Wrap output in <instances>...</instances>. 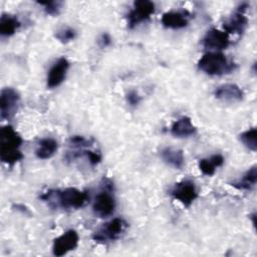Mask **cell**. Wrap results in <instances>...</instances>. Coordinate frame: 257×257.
Here are the masks:
<instances>
[{"mask_svg":"<svg viewBox=\"0 0 257 257\" xmlns=\"http://www.w3.org/2000/svg\"><path fill=\"white\" fill-rule=\"evenodd\" d=\"M160 156L162 160L169 166L175 169H181L184 166L185 158L182 150L174 149L171 147H166L161 150Z\"/></svg>","mask_w":257,"mask_h":257,"instance_id":"16","label":"cell"},{"mask_svg":"<svg viewBox=\"0 0 257 257\" xmlns=\"http://www.w3.org/2000/svg\"><path fill=\"white\" fill-rule=\"evenodd\" d=\"M256 182H257V168L256 166H253L242 176L241 179H239L236 182H233L231 185L238 190L250 191L255 187Z\"/></svg>","mask_w":257,"mask_h":257,"instance_id":"20","label":"cell"},{"mask_svg":"<svg viewBox=\"0 0 257 257\" xmlns=\"http://www.w3.org/2000/svg\"><path fill=\"white\" fill-rule=\"evenodd\" d=\"M170 194L185 207H190L198 197L196 185L191 180H182L176 183L171 189Z\"/></svg>","mask_w":257,"mask_h":257,"instance_id":"8","label":"cell"},{"mask_svg":"<svg viewBox=\"0 0 257 257\" xmlns=\"http://www.w3.org/2000/svg\"><path fill=\"white\" fill-rule=\"evenodd\" d=\"M128 224L122 218H114L103 224L92 235V239L97 243H106L118 239L127 228Z\"/></svg>","mask_w":257,"mask_h":257,"instance_id":"5","label":"cell"},{"mask_svg":"<svg viewBox=\"0 0 257 257\" xmlns=\"http://www.w3.org/2000/svg\"><path fill=\"white\" fill-rule=\"evenodd\" d=\"M191 14L188 10L168 11L162 16V24L166 28L170 29H182L189 25V19Z\"/></svg>","mask_w":257,"mask_h":257,"instance_id":"13","label":"cell"},{"mask_svg":"<svg viewBox=\"0 0 257 257\" xmlns=\"http://www.w3.org/2000/svg\"><path fill=\"white\" fill-rule=\"evenodd\" d=\"M113 184L108 179H103V190L100 191L94 198L92 211L99 218H106L113 214L115 209V200L111 194Z\"/></svg>","mask_w":257,"mask_h":257,"instance_id":"4","label":"cell"},{"mask_svg":"<svg viewBox=\"0 0 257 257\" xmlns=\"http://www.w3.org/2000/svg\"><path fill=\"white\" fill-rule=\"evenodd\" d=\"M82 157H85L91 166H96L101 161V155L98 152H94L86 149L82 150Z\"/></svg>","mask_w":257,"mask_h":257,"instance_id":"25","label":"cell"},{"mask_svg":"<svg viewBox=\"0 0 257 257\" xmlns=\"http://www.w3.org/2000/svg\"><path fill=\"white\" fill-rule=\"evenodd\" d=\"M198 67L208 75H224L232 72L236 68V64L223 53L210 51L199 59Z\"/></svg>","mask_w":257,"mask_h":257,"instance_id":"3","label":"cell"},{"mask_svg":"<svg viewBox=\"0 0 257 257\" xmlns=\"http://www.w3.org/2000/svg\"><path fill=\"white\" fill-rule=\"evenodd\" d=\"M51 208H61L64 210H76L85 205L88 195L85 191L69 187L62 190H49L40 196Z\"/></svg>","mask_w":257,"mask_h":257,"instance_id":"1","label":"cell"},{"mask_svg":"<svg viewBox=\"0 0 257 257\" xmlns=\"http://www.w3.org/2000/svg\"><path fill=\"white\" fill-rule=\"evenodd\" d=\"M76 37V31L72 27L64 26L55 32V38L61 43H68Z\"/></svg>","mask_w":257,"mask_h":257,"instance_id":"22","label":"cell"},{"mask_svg":"<svg viewBox=\"0 0 257 257\" xmlns=\"http://www.w3.org/2000/svg\"><path fill=\"white\" fill-rule=\"evenodd\" d=\"M69 68V62L65 57L58 58L50 67L47 73L46 84L49 88L59 86L65 79L67 70Z\"/></svg>","mask_w":257,"mask_h":257,"instance_id":"12","label":"cell"},{"mask_svg":"<svg viewBox=\"0 0 257 257\" xmlns=\"http://www.w3.org/2000/svg\"><path fill=\"white\" fill-rule=\"evenodd\" d=\"M214 96L222 101L238 102L243 99L244 92L241 87L235 83H225L215 88Z\"/></svg>","mask_w":257,"mask_h":257,"instance_id":"14","label":"cell"},{"mask_svg":"<svg viewBox=\"0 0 257 257\" xmlns=\"http://www.w3.org/2000/svg\"><path fill=\"white\" fill-rule=\"evenodd\" d=\"M58 144L52 138H44L39 141L35 150V155L40 160H47L54 156L57 152Z\"/></svg>","mask_w":257,"mask_h":257,"instance_id":"17","label":"cell"},{"mask_svg":"<svg viewBox=\"0 0 257 257\" xmlns=\"http://www.w3.org/2000/svg\"><path fill=\"white\" fill-rule=\"evenodd\" d=\"M13 208H15L17 211H21V212L24 213V214H27V213H28V209H27L24 205H19V204H17V205H14Z\"/></svg>","mask_w":257,"mask_h":257,"instance_id":"28","label":"cell"},{"mask_svg":"<svg viewBox=\"0 0 257 257\" xmlns=\"http://www.w3.org/2000/svg\"><path fill=\"white\" fill-rule=\"evenodd\" d=\"M21 23L18 18L10 14H2L0 18V34L5 37L12 36L20 27Z\"/></svg>","mask_w":257,"mask_h":257,"instance_id":"19","label":"cell"},{"mask_svg":"<svg viewBox=\"0 0 257 257\" xmlns=\"http://www.w3.org/2000/svg\"><path fill=\"white\" fill-rule=\"evenodd\" d=\"M224 164V158L220 154L212 155L210 158L201 159L198 163L199 170L205 176H213L215 174L216 168L221 167Z\"/></svg>","mask_w":257,"mask_h":257,"instance_id":"18","label":"cell"},{"mask_svg":"<svg viewBox=\"0 0 257 257\" xmlns=\"http://www.w3.org/2000/svg\"><path fill=\"white\" fill-rule=\"evenodd\" d=\"M111 43V37L108 33H102L98 39V44L100 47L104 48L107 47L108 45H110Z\"/></svg>","mask_w":257,"mask_h":257,"instance_id":"27","label":"cell"},{"mask_svg":"<svg viewBox=\"0 0 257 257\" xmlns=\"http://www.w3.org/2000/svg\"><path fill=\"white\" fill-rule=\"evenodd\" d=\"M79 237L75 230H67L54 239L52 245V253L54 256L60 257L74 250L78 245Z\"/></svg>","mask_w":257,"mask_h":257,"instance_id":"9","label":"cell"},{"mask_svg":"<svg viewBox=\"0 0 257 257\" xmlns=\"http://www.w3.org/2000/svg\"><path fill=\"white\" fill-rule=\"evenodd\" d=\"M22 138L11 126L4 125L0 130V160L2 163L13 166L23 159V154L20 151Z\"/></svg>","mask_w":257,"mask_h":257,"instance_id":"2","label":"cell"},{"mask_svg":"<svg viewBox=\"0 0 257 257\" xmlns=\"http://www.w3.org/2000/svg\"><path fill=\"white\" fill-rule=\"evenodd\" d=\"M249 218L252 220V224H253V227H256V213H252Z\"/></svg>","mask_w":257,"mask_h":257,"instance_id":"29","label":"cell"},{"mask_svg":"<svg viewBox=\"0 0 257 257\" xmlns=\"http://www.w3.org/2000/svg\"><path fill=\"white\" fill-rule=\"evenodd\" d=\"M37 3L44 7V11L48 15H57L61 8L60 1H39Z\"/></svg>","mask_w":257,"mask_h":257,"instance_id":"24","label":"cell"},{"mask_svg":"<svg viewBox=\"0 0 257 257\" xmlns=\"http://www.w3.org/2000/svg\"><path fill=\"white\" fill-rule=\"evenodd\" d=\"M155 12V4L149 0H138L126 15L128 28H135L140 23L147 21Z\"/></svg>","mask_w":257,"mask_h":257,"instance_id":"6","label":"cell"},{"mask_svg":"<svg viewBox=\"0 0 257 257\" xmlns=\"http://www.w3.org/2000/svg\"><path fill=\"white\" fill-rule=\"evenodd\" d=\"M248 7L246 3L241 4L238 9L223 23L224 31L229 34H242L247 25H248V18L245 15V10Z\"/></svg>","mask_w":257,"mask_h":257,"instance_id":"10","label":"cell"},{"mask_svg":"<svg viewBox=\"0 0 257 257\" xmlns=\"http://www.w3.org/2000/svg\"><path fill=\"white\" fill-rule=\"evenodd\" d=\"M240 141L243 145L252 152L257 151V130L256 127H251L245 132H243L239 136Z\"/></svg>","mask_w":257,"mask_h":257,"instance_id":"21","label":"cell"},{"mask_svg":"<svg viewBox=\"0 0 257 257\" xmlns=\"http://www.w3.org/2000/svg\"><path fill=\"white\" fill-rule=\"evenodd\" d=\"M92 140H88L82 136H73L70 137L68 140V146L73 149H85L91 146Z\"/></svg>","mask_w":257,"mask_h":257,"instance_id":"23","label":"cell"},{"mask_svg":"<svg viewBox=\"0 0 257 257\" xmlns=\"http://www.w3.org/2000/svg\"><path fill=\"white\" fill-rule=\"evenodd\" d=\"M197 133V127L193 124L189 116H182L171 125V134L176 138H189Z\"/></svg>","mask_w":257,"mask_h":257,"instance_id":"15","label":"cell"},{"mask_svg":"<svg viewBox=\"0 0 257 257\" xmlns=\"http://www.w3.org/2000/svg\"><path fill=\"white\" fill-rule=\"evenodd\" d=\"M20 95L12 87H5L0 93V116L1 119L12 118L18 110Z\"/></svg>","mask_w":257,"mask_h":257,"instance_id":"7","label":"cell"},{"mask_svg":"<svg viewBox=\"0 0 257 257\" xmlns=\"http://www.w3.org/2000/svg\"><path fill=\"white\" fill-rule=\"evenodd\" d=\"M125 99H126V102L131 105V106H137L141 100H142V97L141 95L139 94L138 91L136 90H130L126 94H125Z\"/></svg>","mask_w":257,"mask_h":257,"instance_id":"26","label":"cell"},{"mask_svg":"<svg viewBox=\"0 0 257 257\" xmlns=\"http://www.w3.org/2000/svg\"><path fill=\"white\" fill-rule=\"evenodd\" d=\"M202 44L209 50L226 49L230 44L229 35L217 28H211L206 32L202 39Z\"/></svg>","mask_w":257,"mask_h":257,"instance_id":"11","label":"cell"}]
</instances>
